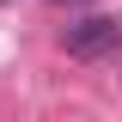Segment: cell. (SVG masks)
I'll use <instances>...</instances> for the list:
<instances>
[{
    "label": "cell",
    "mask_w": 122,
    "mask_h": 122,
    "mask_svg": "<svg viewBox=\"0 0 122 122\" xmlns=\"http://www.w3.org/2000/svg\"><path fill=\"white\" fill-rule=\"evenodd\" d=\"M116 37H122L116 18H110V12H92V18H79V25H67V55L98 61V55H110V49H116Z\"/></svg>",
    "instance_id": "1"
}]
</instances>
